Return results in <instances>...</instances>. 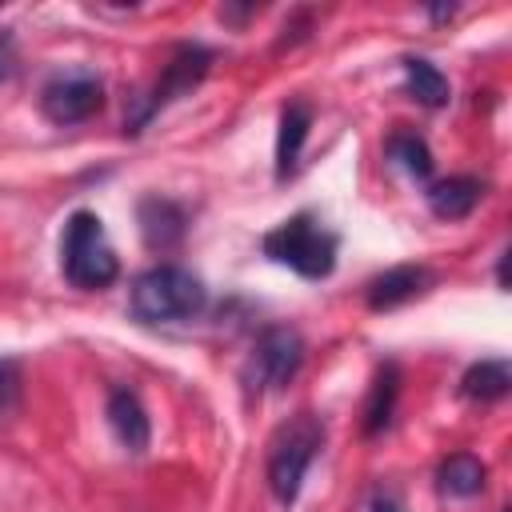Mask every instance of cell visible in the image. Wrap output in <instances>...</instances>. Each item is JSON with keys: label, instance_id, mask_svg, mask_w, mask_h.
<instances>
[{"label": "cell", "instance_id": "obj_3", "mask_svg": "<svg viewBox=\"0 0 512 512\" xmlns=\"http://www.w3.org/2000/svg\"><path fill=\"white\" fill-rule=\"evenodd\" d=\"M320 444H324V424L316 412H296L272 432V440H268V488L284 508L296 504L304 472L316 460Z\"/></svg>", "mask_w": 512, "mask_h": 512}, {"label": "cell", "instance_id": "obj_16", "mask_svg": "<svg viewBox=\"0 0 512 512\" xmlns=\"http://www.w3.org/2000/svg\"><path fill=\"white\" fill-rule=\"evenodd\" d=\"M404 84H408L412 100H420V104H428V108L448 104V80H444V72H440L436 64L420 60V56H408V60H404Z\"/></svg>", "mask_w": 512, "mask_h": 512}, {"label": "cell", "instance_id": "obj_4", "mask_svg": "<svg viewBox=\"0 0 512 512\" xmlns=\"http://www.w3.org/2000/svg\"><path fill=\"white\" fill-rule=\"evenodd\" d=\"M264 256L304 280H324L336 268V236L312 212H300L264 236Z\"/></svg>", "mask_w": 512, "mask_h": 512}, {"label": "cell", "instance_id": "obj_15", "mask_svg": "<svg viewBox=\"0 0 512 512\" xmlns=\"http://www.w3.org/2000/svg\"><path fill=\"white\" fill-rule=\"evenodd\" d=\"M508 384H512V372H508L504 360H480V364H472V368L464 372L460 392H464L468 400L492 404V400H500V396L508 392Z\"/></svg>", "mask_w": 512, "mask_h": 512}, {"label": "cell", "instance_id": "obj_6", "mask_svg": "<svg viewBox=\"0 0 512 512\" xmlns=\"http://www.w3.org/2000/svg\"><path fill=\"white\" fill-rule=\"evenodd\" d=\"M100 104H104V88L92 72H64L48 80L40 92V108L52 124H80L92 112H100Z\"/></svg>", "mask_w": 512, "mask_h": 512}, {"label": "cell", "instance_id": "obj_10", "mask_svg": "<svg viewBox=\"0 0 512 512\" xmlns=\"http://www.w3.org/2000/svg\"><path fill=\"white\" fill-rule=\"evenodd\" d=\"M108 428L128 452H144L148 448V436H152L148 412H144V404H140V396L132 388H112V396H108Z\"/></svg>", "mask_w": 512, "mask_h": 512}, {"label": "cell", "instance_id": "obj_8", "mask_svg": "<svg viewBox=\"0 0 512 512\" xmlns=\"http://www.w3.org/2000/svg\"><path fill=\"white\" fill-rule=\"evenodd\" d=\"M432 284V272L420 268V264H396L388 272H380L372 284H368V308L372 312H388V308H400L408 300H416L424 288Z\"/></svg>", "mask_w": 512, "mask_h": 512}, {"label": "cell", "instance_id": "obj_1", "mask_svg": "<svg viewBox=\"0 0 512 512\" xmlns=\"http://www.w3.org/2000/svg\"><path fill=\"white\" fill-rule=\"evenodd\" d=\"M208 304V292L200 276H192L180 264H156L132 284V316L144 324H180L200 316Z\"/></svg>", "mask_w": 512, "mask_h": 512}, {"label": "cell", "instance_id": "obj_12", "mask_svg": "<svg viewBox=\"0 0 512 512\" xmlns=\"http://www.w3.org/2000/svg\"><path fill=\"white\" fill-rule=\"evenodd\" d=\"M484 196V184L476 176H448L428 188V208L440 220H464Z\"/></svg>", "mask_w": 512, "mask_h": 512}, {"label": "cell", "instance_id": "obj_2", "mask_svg": "<svg viewBox=\"0 0 512 512\" xmlns=\"http://www.w3.org/2000/svg\"><path fill=\"white\" fill-rule=\"evenodd\" d=\"M60 268H64V280L84 292H100L120 276V260L96 212L80 208L68 216L64 236H60Z\"/></svg>", "mask_w": 512, "mask_h": 512}, {"label": "cell", "instance_id": "obj_13", "mask_svg": "<svg viewBox=\"0 0 512 512\" xmlns=\"http://www.w3.org/2000/svg\"><path fill=\"white\" fill-rule=\"evenodd\" d=\"M396 392H400V368L388 360V364H380V372H376V380L368 388V400H364V432L368 436L388 428L392 408H396Z\"/></svg>", "mask_w": 512, "mask_h": 512}, {"label": "cell", "instance_id": "obj_19", "mask_svg": "<svg viewBox=\"0 0 512 512\" xmlns=\"http://www.w3.org/2000/svg\"><path fill=\"white\" fill-rule=\"evenodd\" d=\"M372 512H404V508H400V500H396V496L376 492V496H372Z\"/></svg>", "mask_w": 512, "mask_h": 512}, {"label": "cell", "instance_id": "obj_18", "mask_svg": "<svg viewBox=\"0 0 512 512\" xmlns=\"http://www.w3.org/2000/svg\"><path fill=\"white\" fill-rule=\"evenodd\" d=\"M20 408V364L0 356V420L16 416Z\"/></svg>", "mask_w": 512, "mask_h": 512}, {"label": "cell", "instance_id": "obj_9", "mask_svg": "<svg viewBox=\"0 0 512 512\" xmlns=\"http://www.w3.org/2000/svg\"><path fill=\"white\" fill-rule=\"evenodd\" d=\"M184 228H188V216L176 200H164V196H144L140 200V232H144L148 248H156V252L176 248Z\"/></svg>", "mask_w": 512, "mask_h": 512}, {"label": "cell", "instance_id": "obj_5", "mask_svg": "<svg viewBox=\"0 0 512 512\" xmlns=\"http://www.w3.org/2000/svg\"><path fill=\"white\" fill-rule=\"evenodd\" d=\"M300 364H304V336L296 328H288V324H272V328L260 332V340L252 348L248 380L256 388L276 392V388H288L296 380Z\"/></svg>", "mask_w": 512, "mask_h": 512}, {"label": "cell", "instance_id": "obj_17", "mask_svg": "<svg viewBox=\"0 0 512 512\" xmlns=\"http://www.w3.org/2000/svg\"><path fill=\"white\" fill-rule=\"evenodd\" d=\"M388 160L396 168H404L412 180H428L432 176V152L416 132H396L388 136Z\"/></svg>", "mask_w": 512, "mask_h": 512}, {"label": "cell", "instance_id": "obj_20", "mask_svg": "<svg viewBox=\"0 0 512 512\" xmlns=\"http://www.w3.org/2000/svg\"><path fill=\"white\" fill-rule=\"evenodd\" d=\"M8 72H12V64H8V56H0V80H4Z\"/></svg>", "mask_w": 512, "mask_h": 512}, {"label": "cell", "instance_id": "obj_14", "mask_svg": "<svg viewBox=\"0 0 512 512\" xmlns=\"http://www.w3.org/2000/svg\"><path fill=\"white\" fill-rule=\"evenodd\" d=\"M484 464L472 456V452H452L440 468H436V488L444 492V496H476L480 488H484Z\"/></svg>", "mask_w": 512, "mask_h": 512}, {"label": "cell", "instance_id": "obj_7", "mask_svg": "<svg viewBox=\"0 0 512 512\" xmlns=\"http://www.w3.org/2000/svg\"><path fill=\"white\" fill-rule=\"evenodd\" d=\"M208 64H212V52H208V48H200V44H180V48L172 52V60L164 64V76L156 80V88H152V96L144 100V108L132 116V132H140V124H144L156 108H164L168 100L192 92V88L204 80Z\"/></svg>", "mask_w": 512, "mask_h": 512}, {"label": "cell", "instance_id": "obj_11", "mask_svg": "<svg viewBox=\"0 0 512 512\" xmlns=\"http://www.w3.org/2000/svg\"><path fill=\"white\" fill-rule=\"evenodd\" d=\"M308 128H312V108L304 100H292L284 104L280 112V132H276V176H292L296 164H300V148L308 140Z\"/></svg>", "mask_w": 512, "mask_h": 512}]
</instances>
